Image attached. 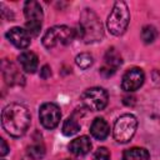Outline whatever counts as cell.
<instances>
[{"mask_svg":"<svg viewBox=\"0 0 160 160\" xmlns=\"http://www.w3.org/2000/svg\"><path fill=\"white\" fill-rule=\"evenodd\" d=\"M2 160H4V159H2Z\"/></svg>","mask_w":160,"mask_h":160,"instance_id":"cell-24","label":"cell"},{"mask_svg":"<svg viewBox=\"0 0 160 160\" xmlns=\"http://www.w3.org/2000/svg\"><path fill=\"white\" fill-rule=\"evenodd\" d=\"M2 72L5 81L9 85H20V82H24V76L21 75L19 69L11 62H8L5 60L2 61Z\"/></svg>","mask_w":160,"mask_h":160,"instance_id":"cell-12","label":"cell"},{"mask_svg":"<svg viewBox=\"0 0 160 160\" xmlns=\"http://www.w3.org/2000/svg\"><path fill=\"white\" fill-rule=\"evenodd\" d=\"M24 15L26 18V30L30 35L38 36L42 25V9L38 1L29 0L24 5Z\"/></svg>","mask_w":160,"mask_h":160,"instance_id":"cell-6","label":"cell"},{"mask_svg":"<svg viewBox=\"0 0 160 160\" xmlns=\"http://www.w3.org/2000/svg\"><path fill=\"white\" fill-rule=\"evenodd\" d=\"M50 75H51V69H50V66H49V65H44V66L41 68V70H40V78H41V79H48V78H50Z\"/></svg>","mask_w":160,"mask_h":160,"instance_id":"cell-22","label":"cell"},{"mask_svg":"<svg viewBox=\"0 0 160 160\" xmlns=\"http://www.w3.org/2000/svg\"><path fill=\"white\" fill-rule=\"evenodd\" d=\"M92 160H110V152L106 148H99L92 156Z\"/></svg>","mask_w":160,"mask_h":160,"instance_id":"cell-21","label":"cell"},{"mask_svg":"<svg viewBox=\"0 0 160 160\" xmlns=\"http://www.w3.org/2000/svg\"><path fill=\"white\" fill-rule=\"evenodd\" d=\"M109 95L102 88H90L81 94V101L89 110L100 111L108 105Z\"/></svg>","mask_w":160,"mask_h":160,"instance_id":"cell-7","label":"cell"},{"mask_svg":"<svg viewBox=\"0 0 160 160\" xmlns=\"http://www.w3.org/2000/svg\"><path fill=\"white\" fill-rule=\"evenodd\" d=\"M79 29V35L86 44L101 41V39L104 38L102 24L91 9H84L80 14Z\"/></svg>","mask_w":160,"mask_h":160,"instance_id":"cell-2","label":"cell"},{"mask_svg":"<svg viewBox=\"0 0 160 160\" xmlns=\"http://www.w3.org/2000/svg\"><path fill=\"white\" fill-rule=\"evenodd\" d=\"M75 62H76V65H78L80 69L86 70L88 68H90V66L92 65V56H91L89 52H81V54L76 55Z\"/></svg>","mask_w":160,"mask_h":160,"instance_id":"cell-20","label":"cell"},{"mask_svg":"<svg viewBox=\"0 0 160 160\" xmlns=\"http://www.w3.org/2000/svg\"><path fill=\"white\" fill-rule=\"evenodd\" d=\"M110 132L109 124L102 118H95L90 125V134L96 140H105Z\"/></svg>","mask_w":160,"mask_h":160,"instance_id":"cell-13","label":"cell"},{"mask_svg":"<svg viewBox=\"0 0 160 160\" xmlns=\"http://www.w3.org/2000/svg\"><path fill=\"white\" fill-rule=\"evenodd\" d=\"M156 38H158V30L152 25H146V26L142 28V30H141V39L144 40V42L150 44Z\"/></svg>","mask_w":160,"mask_h":160,"instance_id":"cell-19","label":"cell"},{"mask_svg":"<svg viewBox=\"0 0 160 160\" xmlns=\"http://www.w3.org/2000/svg\"><path fill=\"white\" fill-rule=\"evenodd\" d=\"M78 114H79V111H75L71 116H69L64 121L61 131H62V134L65 136H72V135H75V134L79 132V130H80V122H79Z\"/></svg>","mask_w":160,"mask_h":160,"instance_id":"cell-16","label":"cell"},{"mask_svg":"<svg viewBox=\"0 0 160 160\" xmlns=\"http://www.w3.org/2000/svg\"><path fill=\"white\" fill-rule=\"evenodd\" d=\"M30 121L31 118L29 110L24 105L16 102L6 105L1 112L2 128L9 135L14 138L22 136L28 131L30 126Z\"/></svg>","mask_w":160,"mask_h":160,"instance_id":"cell-1","label":"cell"},{"mask_svg":"<svg viewBox=\"0 0 160 160\" xmlns=\"http://www.w3.org/2000/svg\"><path fill=\"white\" fill-rule=\"evenodd\" d=\"M129 22H130V12L128 5L124 1H116L106 20L108 30L115 36L122 35L128 29Z\"/></svg>","mask_w":160,"mask_h":160,"instance_id":"cell-3","label":"cell"},{"mask_svg":"<svg viewBox=\"0 0 160 160\" xmlns=\"http://www.w3.org/2000/svg\"><path fill=\"white\" fill-rule=\"evenodd\" d=\"M122 160H150V154L144 148H130L124 151Z\"/></svg>","mask_w":160,"mask_h":160,"instance_id":"cell-17","label":"cell"},{"mask_svg":"<svg viewBox=\"0 0 160 160\" xmlns=\"http://www.w3.org/2000/svg\"><path fill=\"white\" fill-rule=\"evenodd\" d=\"M69 150L76 156H84L91 150V141L88 136L76 138L69 144Z\"/></svg>","mask_w":160,"mask_h":160,"instance_id":"cell-14","label":"cell"},{"mask_svg":"<svg viewBox=\"0 0 160 160\" xmlns=\"http://www.w3.org/2000/svg\"><path fill=\"white\" fill-rule=\"evenodd\" d=\"M122 64V59L121 56L119 55V52L114 49V48H110L106 54H105V58H104V66L100 69V72L101 75L109 78L111 75L115 74L116 69Z\"/></svg>","mask_w":160,"mask_h":160,"instance_id":"cell-10","label":"cell"},{"mask_svg":"<svg viewBox=\"0 0 160 160\" xmlns=\"http://www.w3.org/2000/svg\"><path fill=\"white\" fill-rule=\"evenodd\" d=\"M144 80H145L144 71L140 68H131L122 75L121 89L129 92L135 91L144 84Z\"/></svg>","mask_w":160,"mask_h":160,"instance_id":"cell-9","label":"cell"},{"mask_svg":"<svg viewBox=\"0 0 160 160\" xmlns=\"http://www.w3.org/2000/svg\"><path fill=\"white\" fill-rule=\"evenodd\" d=\"M28 155L32 160H40L45 155V146L41 141H35L28 148Z\"/></svg>","mask_w":160,"mask_h":160,"instance_id":"cell-18","label":"cell"},{"mask_svg":"<svg viewBox=\"0 0 160 160\" xmlns=\"http://www.w3.org/2000/svg\"><path fill=\"white\" fill-rule=\"evenodd\" d=\"M30 34L28 32V30L22 29V28H19V26H15V28H11L8 32H6V38L9 39V41L16 46L18 49H25L30 45Z\"/></svg>","mask_w":160,"mask_h":160,"instance_id":"cell-11","label":"cell"},{"mask_svg":"<svg viewBox=\"0 0 160 160\" xmlns=\"http://www.w3.org/2000/svg\"><path fill=\"white\" fill-rule=\"evenodd\" d=\"M136 128H138L136 118L132 114H124L119 116L114 124V130H112L114 139L120 144L129 142L135 135Z\"/></svg>","mask_w":160,"mask_h":160,"instance_id":"cell-5","label":"cell"},{"mask_svg":"<svg viewBox=\"0 0 160 160\" xmlns=\"http://www.w3.org/2000/svg\"><path fill=\"white\" fill-rule=\"evenodd\" d=\"M76 36V31L66 25H56L46 30L42 36V45L46 49L68 45Z\"/></svg>","mask_w":160,"mask_h":160,"instance_id":"cell-4","label":"cell"},{"mask_svg":"<svg viewBox=\"0 0 160 160\" xmlns=\"http://www.w3.org/2000/svg\"><path fill=\"white\" fill-rule=\"evenodd\" d=\"M0 144H1V149H0V155L1 156H5L8 152H9V148L6 145V141L4 139H0Z\"/></svg>","mask_w":160,"mask_h":160,"instance_id":"cell-23","label":"cell"},{"mask_svg":"<svg viewBox=\"0 0 160 160\" xmlns=\"http://www.w3.org/2000/svg\"><path fill=\"white\" fill-rule=\"evenodd\" d=\"M19 64L21 66V69L25 71V72H29V74H32L36 71L38 69V56L32 52V51H22L19 58Z\"/></svg>","mask_w":160,"mask_h":160,"instance_id":"cell-15","label":"cell"},{"mask_svg":"<svg viewBox=\"0 0 160 160\" xmlns=\"http://www.w3.org/2000/svg\"><path fill=\"white\" fill-rule=\"evenodd\" d=\"M61 118L60 108L54 102H45L40 106L39 119L45 129H54L59 125Z\"/></svg>","mask_w":160,"mask_h":160,"instance_id":"cell-8","label":"cell"}]
</instances>
